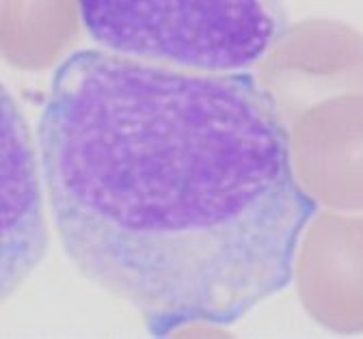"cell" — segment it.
I'll return each instance as SVG.
<instances>
[{
  "mask_svg": "<svg viewBox=\"0 0 363 339\" xmlns=\"http://www.w3.org/2000/svg\"><path fill=\"white\" fill-rule=\"evenodd\" d=\"M37 148L67 260L154 337L232 326L292 283L318 206L251 72L74 50Z\"/></svg>",
  "mask_w": 363,
  "mask_h": 339,
  "instance_id": "1",
  "label": "cell"
},
{
  "mask_svg": "<svg viewBox=\"0 0 363 339\" xmlns=\"http://www.w3.org/2000/svg\"><path fill=\"white\" fill-rule=\"evenodd\" d=\"M104 50L199 72H247L286 22L284 0H80Z\"/></svg>",
  "mask_w": 363,
  "mask_h": 339,
  "instance_id": "2",
  "label": "cell"
},
{
  "mask_svg": "<svg viewBox=\"0 0 363 339\" xmlns=\"http://www.w3.org/2000/svg\"><path fill=\"white\" fill-rule=\"evenodd\" d=\"M251 70L266 100L288 126L327 98L363 93V33L331 18L284 24Z\"/></svg>",
  "mask_w": 363,
  "mask_h": 339,
  "instance_id": "3",
  "label": "cell"
},
{
  "mask_svg": "<svg viewBox=\"0 0 363 339\" xmlns=\"http://www.w3.org/2000/svg\"><path fill=\"white\" fill-rule=\"evenodd\" d=\"M37 134L0 82V307L39 268L50 247Z\"/></svg>",
  "mask_w": 363,
  "mask_h": 339,
  "instance_id": "4",
  "label": "cell"
},
{
  "mask_svg": "<svg viewBox=\"0 0 363 339\" xmlns=\"http://www.w3.org/2000/svg\"><path fill=\"white\" fill-rule=\"evenodd\" d=\"M292 283L318 326L363 335V212L315 210L298 238Z\"/></svg>",
  "mask_w": 363,
  "mask_h": 339,
  "instance_id": "5",
  "label": "cell"
},
{
  "mask_svg": "<svg viewBox=\"0 0 363 339\" xmlns=\"http://www.w3.org/2000/svg\"><path fill=\"white\" fill-rule=\"evenodd\" d=\"M286 134L294 177L315 206L363 212V93L309 106Z\"/></svg>",
  "mask_w": 363,
  "mask_h": 339,
  "instance_id": "6",
  "label": "cell"
},
{
  "mask_svg": "<svg viewBox=\"0 0 363 339\" xmlns=\"http://www.w3.org/2000/svg\"><path fill=\"white\" fill-rule=\"evenodd\" d=\"M80 30V0H0V50L18 65L61 63Z\"/></svg>",
  "mask_w": 363,
  "mask_h": 339,
  "instance_id": "7",
  "label": "cell"
}]
</instances>
